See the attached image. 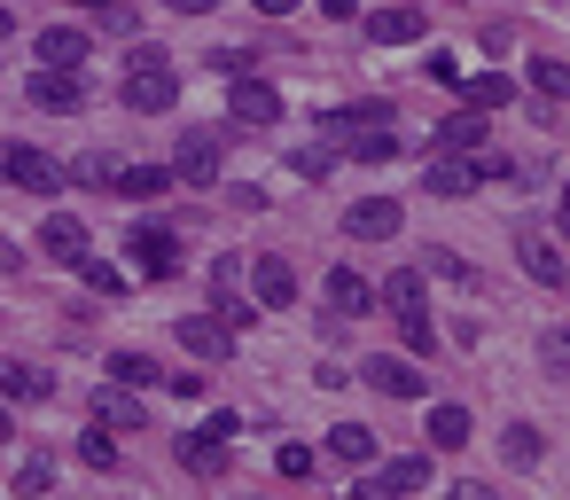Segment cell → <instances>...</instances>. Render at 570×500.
<instances>
[{
  "instance_id": "cell-1",
  "label": "cell",
  "mask_w": 570,
  "mask_h": 500,
  "mask_svg": "<svg viewBox=\"0 0 570 500\" xmlns=\"http://www.w3.org/2000/svg\"><path fill=\"white\" fill-rule=\"evenodd\" d=\"M118 102H126L134 118H157V110H173V102H180V71H173V56H165V48H134Z\"/></svg>"
},
{
  "instance_id": "cell-2",
  "label": "cell",
  "mask_w": 570,
  "mask_h": 500,
  "mask_svg": "<svg viewBox=\"0 0 570 500\" xmlns=\"http://www.w3.org/2000/svg\"><path fill=\"white\" fill-rule=\"evenodd\" d=\"M430 484V461L422 453H399V461H375L360 484H352V500H406V492H422Z\"/></svg>"
},
{
  "instance_id": "cell-3",
  "label": "cell",
  "mask_w": 570,
  "mask_h": 500,
  "mask_svg": "<svg viewBox=\"0 0 570 500\" xmlns=\"http://www.w3.org/2000/svg\"><path fill=\"white\" fill-rule=\"evenodd\" d=\"M0 180L24 188V196H48V188H63V165L48 149H32V141H9V149H0Z\"/></svg>"
},
{
  "instance_id": "cell-4",
  "label": "cell",
  "mask_w": 570,
  "mask_h": 500,
  "mask_svg": "<svg viewBox=\"0 0 570 500\" xmlns=\"http://www.w3.org/2000/svg\"><path fill=\"white\" fill-rule=\"evenodd\" d=\"M399 227H406V212H399L391 196H360V204L344 212V235H352V243H391Z\"/></svg>"
},
{
  "instance_id": "cell-5",
  "label": "cell",
  "mask_w": 570,
  "mask_h": 500,
  "mask_svg": "<svg viewBox=\"0 0 570 500\" xmlns=\"http://www.w3.org/2000/svg\"><path fill=\"white\" fill-rule=\"evenodd\" d=\"M173 180L212 188V180H219V134H180V149H173Z\"/></svg>"
},
{
  "instance_id": "cell-6",
  "label": "cell",
  "mask_w": 570,
  "mask_h": 500,
  "mask_svg": "<svg viewBox=\"0 0 570 500\" xmlns=\"http://www.w3.org/2000/svg\"><path fill=\"white\" fill-rule=\"evenodd\" d=\"M367 383H375L383 399H430V375H422L414 360H399V352H375V360H367Z\"/></svg>"
},
{
  "instance_id": "cell-7",
  "label": "cell",
  "mask_w": 570,
  "mask_h": 500,
  "mask_svg": "<svg viewBox=\"0 0 570 500\" xmlns=\"http://www.w3.org/2000/svg\"><path fill=\"white\" fill-rule=\"evenodd\" d=\"M126 251H134V266H141V274H173V266H180V235H173V227H157V219H149V227H134V235H126Z\"/></svg>"
},
{
  "instance_id": "cell-8",
  "label": "cell",
  "mask_w": 570,
  "mask_h": 500,
  "mask_svg": "<svg viewBox=\"0 0 570 500\" xmlns=\"http://www.w3.org/2000/svg\"><path fill=\"white\" fill-rule=\"evenodd\" d=\"M180 344H188V360H227L235 352V329L219 313H180Z\"/></svg>"
},
{
  "instance_id": "cell-9",
  "label": "cell",
  "mask_w": 570,
  "mask_h": 500,
  "mask_svg": "<svg viewBox=\"0 0 570 500\" xmlns=\"http://www.w3.org/2000/svg\"><path fill=\"white\" fill-rule=\"evenodd\" d=\"M32 56H40V71H79V63H87V32H79V24H48V32L32 40Z\"/></svg>"
},
{
  "instance_id": "cell-10",
  "label": "cell",
  "mask_w": 570,
  "mask_h": 500,
  "mask_svg": "<svg viewBox=\"0 0 570 500\" xmlns=\"http://www.w3.org/2000/svg\"><path fill=\"white\" fill-rule=\"evenodd\" d=\"M375 126H391V102H352V110H328L321 118V134L344 149V141H360V134H375Z\"/></svg>"
},
{
  "instance_id": "cell-11",
  "label": "cell",
  "mask_w": 570,
  "mask_h": 500,
  "mask_svg": "<svg viewBox=\"0 0 570 500\" xmlns=\"http://www.w3.org/2000/svg\"><path fill=\"white\" fill-rule=\"evenodd\" d=\"M40 243H48L56 266H87V258H95V251H87V219H71V212H56V219L40 227Z\"/></svg>"
},
{
  "instance_id": "cell-12",
  "label": "cell",
  "mask_w": 570,
  "mask_h": 500,
  "mask_svg": "<svg viewBox=\"0 0 570 500\" xmlns=\"http://www.w3.org/2000/svg\"><path fill=\"white\" fill-rule=\"evenodd\" d=\"M0 399L40 406V399H56V375H48V367H32V360H9V367H0Z\"/></svg>"
},
{
  "instance_id": "cell-13",
  "label": "cell",
  "mask_w": 570,
  "mask_h": 500,
  "mask_svg": "<svg viewBox=\"0 0 570 500\" xmlns=\"http://www.w3.org/2000/svg\"><path fill=\"white\" fill-rule=\"evenodd\" d=\"M227 110H235V126H274L282 118V95L266 79H235V102Z\"/></svg>"
},
{
  "instance_id": "cell-14",
  "label": "cell",
  "mask_w": 570,
  "mask_h": 500,
  "mask_svg": "<svg viewBox=\"0 0 570 500\" xmlns=\"http://www.w3.org/2000/svg\"><path fill=\"white\" fill-rule=\"evenodd\" d=\"M250 290H258V305H297V266L266 251V258L250 266Z\"/></svg>"
},
{
  "instance_id": "cell-15",
  "label": "cell",
  "mask_w": 570,
  "mask_h": 500,
  "mask_svg": "<svg viewBox=\"0 0 570 500\" xmlns=\"http://www.w3.org/2000/svg\"><path fill=\"white\" fill-rule=\"evenodd\" d=\"M367 40L375 48H414L422 40V9H375L367 17Z\"/></svg>"
},
{
  "instance_id": "cell-16",
  "label": "cell",
  "mask_w": 570,
  "mask_h": 500,
  "mask_svg": "<svg viewBox=\"0 0 570 500\" xmlns=\"http://www.w3.org/2000/svg\"><path fill=\"white\" fill-rule=\"evenodd\" d=\"M476 149H484V118H476V110H453V118L438 126V149H430V157H476Z\"/></svg>"
},
{
  "instance_id": "cell-17",
  "label": "cell",
  "mask_w": 570,
  "mask_h": 500,
  "mask_svg": "<svg viewBox=\"0 0 570 500\" xmlns=\"http://www.w3.org/2000/svg\"><path fill=\"white\" fill-rule=\"evenodd\" d=\"M484 173H476V157H430V173H422V188L430 196H469Z\"/></svg>"
},
{
  "instance_id": "cell-18",
  "label": "cell",
  "mask_w": 570,
  "mask_h": 500,
  "mask_svg": "<svg viewBox=\"0 0 570 500\" xmlns=\"http://www.w3.org/2000/svg\"><path fill=\"white\" fill-rule=\"evenodd\" d=\"M180 469H188V477H227V438L188 430V438H180Z\"/></svg>"
},
{
  "instance_id": "cell-19",
  "label": "cell",
  "mask_w": 570,
  "mask_h": 500,
  "mask_svg": "<svg viewBox=\"0 0 570 500\" xmlns=\"http://www.w3.org/2000/svg\"><path fill=\"white\" fill-rule=\"evenodd\" d=\"M32 102L40 110H79L87 87H79V71H32Z\"/></svg>"
},
{
  "instance_id": "cell-20",
  "label": "cell",
  "mask_w": 570,
  "mask_h": 500,
  "mask_svg": "<svg viewBox=\"0 0 570 500\" xmlns=\"http://www.w3.org/2000/svg\"><path fill=\"white\" fill-rule=\"evenodd\" d=\"M118 173H126V157H110V149H87V157L63 165V180H79V188H110V196H118Z\"/></svg>"
},
{
  "instance_id": "cell-21",
  "label": "cell",
  "mask_w": 570,
  "mask_h": 500,
  "mask_svg": "<svg viewBox=\"0 0 570 500\" xmlns=\"http://www.w3.org/2000/svg\"><path fill=\"white\" fill-rule=\"evenodd\" d=\"M165 188H180L173 165H126V173H118V196H126V204H157Z\"/></svg>"
},
{
  "instance_id": "cell-22",
  "label": "cell",
  "mask_w": 570,
  "mask_h": 500,
  "mask_svg": "<svg viewBox=\"0 0 570 500\" xmlns=\"http://www.w3.org/2000/svg\"><path fill=\"white\" fill-rule=\"evenodd\" d=\"M95 422H102V430H110V438H118V430H141V422H149V414H141V399H134V391H126V383H110V391H102V399H95Z\"/></svg>"
},
{
  "instance_id": "cell-23",
  "label": "cell",
  "mask_w": 570,
  "mask_h": 500,
  "mask_svg": "<svg viewBox=\"0 0 570 500\" xmlns=\"http://www.w3.org/2000/svg\"><path fill=\"white\" fill-rule=\"evenodd\" d=\"M328 305L352 321V313H367V305H375V282H367V274H352V266H336V274H328Z\"/></svg>"
},
{
  "instance_id": "cell-24",
  "label": "cell",
  "mask_w": 570,
  "mask_h": 500,
  "mask_svg": "<svg viewBox=\"0 0 570 500\" xmlns=\"http://www.w3.org/2000/svg\"><path fill=\"white\" fill-rule=\"evenodd\" d=\"M508 102H515V87H508L500 71H484V79H461V110H476V118H484V110H508Z\"/></svg>"
},
{
  "instance_id": "cell-25",
  "label": "cell",
  "mask_w": 570,
  "mask_h": 500,
  "mask_svg": "<svg viewBox=\"0 0 570 500\" xmlns=\"http://www.w3.org/2000/svg\"><path fill=\"white\" fill-rule=\"evenodd\" d=\"M430 445H438V453H461V445H469V406H453V399L430 406Z\"/></svg>"
},
{
  "instance_id": "cell-26",
  "label": "cell",
  "mask_w": 570,
  "mask_h": 500,
  "mask_svg": "<svg viewBox=\"0 0 570 500\" xmlns=\"http://www.w3.org/2000/svg\"><path fill=\"white\" fill-rule=\"evenodd\" d=\"M328 453L352 461V469H367V461H375V430H367V422H336V430H328Z\"/></svg>"
},
{
  "instance_id": "cell-27",
  "label": "cell",
  "mask_w": 570,
  "mask_h": 500,
  "mask_svg": "<svg viewBox=\"0 0 570 500\" xmlns=\"http://www.w3.org/2000/svg\"><path fill=\"white\" fill-rule=\"evenodd\" d=\"M515 258H523V274H531V282H547V290L562 282V258H554V243H547V235H523V243H515Z\"/></svg>"
},
{
  "instance_id": "cell-28",
  "label": "cell",
  "mask_w": 570,
  "mask_h": 500,
  "mask_svg": "<svg viewBox=\"0 0 570 500\" xmlns=\"http://www.w3.org/2000/svg\"><path fill=\"white\" fill-rule=\"evenodd\" d=\"M375 297L406 321V313H422V274H414V266H399V274H383V290H375Z\"/></svg>"
},
{
  "instance_id": "cell-29",
  "label": "cell",
  "mask_w": 570,
  "mask_h": 500,
  "mask_svg": "<svg viewBox=\"0 0 570 500\" xmlns=\"http://www.w3.org/2000/svg\"><path fill=\"white\" fill-rule=\"evenodd\" d=\"M500 453H508L515 469H539V453H547V438H539L531 422H508V430H500Z\"/></svg>"
},
{
  "instance_id": "cell-30",
  "label": "cell",
  "mask_w": 570,
  "mask_h": 500,
  "mask_svg": "<svg viewBox=\"0 0 570 500\" xmlns=\"http://www.w3.org/2000/svg\"><path fill=\"white\" fill-rule=\"evenodd\" d=\"M110 375H118L126 391H149V383H165V367H157L149 352H118V360H110Z\"/></svg>"
},
{
  "instance_id": "cell-31",
  "label": "cell",
  "mask_w": 570,
  "mask_h": 500,
  "mask_svg": "<svg viewBox=\"0 0 570 500\" xmlns=\"http://www.w3.org/2000/svg\"><path fill=\"white\" fill-rule=\"evenodd\" d=\"M531 87H539V102H570V63L539 56V63H531Z\"/></svg>"
},
{
  "instance_id": "cell-32",
  "label": "cell",
  "mask_w": 570,
  "mask_h": 500,
  "mask_svg": "<svg viewBox=\"0 0 570 500\" xmlns=\"http://www.w3.org/2000/svg\"><path fill=\"white\" fill-rule=\"evenodd\" d=\"M344 149H352L360 165H383V157H399V134H391V126H375V134H360V141H344Z\"/></svg>"
},
{
  "instance_id": "cell-33",
  "label": "cell",
  "mask_w": 570,
  "mask_h": 500,
  "mask_svg": "<svg viewBox=\"0 0 570 500\" xmlns=\"http://www.w3.org/2000/svg\"><path fill=\"white\" fill-rule=\"evenodd\" d=\"M79 274H87V290H95V297H126V266H110V258H87Z\"/></svg>"
},
{
  "instance_id": "cell-34",
  "label": "cell",
  "mask_w": 570,
  "mask_h": 500,
  "mask_svg": "<svg viewBox=\"0 0 570 500\" xmlns=\"http://www.w3.org/2000/svg\"><path fill=\"white\" fill-rule=\"evenodd\" d=\"M79 461H87V469H118V438H110V430L95 422V430L79 438Z\"/></svg>"
},
{
  "instance_id": "cell-35",
  "label": "cell",
  "mask_w": 570,
  "mask_h": 500,
  "mask_svg": "<svg viewBox=\"0 0 570 500\" xmlns=\"http://www.w3.org/2000/svg\"><path fill=\"white\" fill-rule=\"evenodd\" d=\"M95 17H102V32H118V40H134V32H141V9H134V0H102Z\"/></svg>"
},
{
  "instance_id": "cell-36",
  "label": "cell",
  "mask_w": 570,
  "mask_h": 500,
  "mask_svg": "<svg viewBox=\"0 0 570 500\" xmlns=\"http://www.w3.org/2000/svg\"><path fill=\"white\" fill-rule=\"evenodd\" d=\"M48 484H56V461H48V453H32V461L17 469V492H24V500H40Z\"/></svg>"
},
{
  "instance_id": "cell-37",
  "label": "cell",
  "mask_w": 570,
  "mask_h": 500,
  "mask_svg": "<svg viewBox=\"0 0 570 500\" xmlns=\"http://www.w3.org/2000/svg\"><path fill=\"white\" fill-rule=\"evenodd\" d=\"M399 336H406V352H438V329H430V313H406V321H399Z\"/></svg>"
},
{
  "instance_id": "cell-38",
  "label": "cell",
  "mask_w": 570,
  "mask_h": 500,
  "mask_svg": "<svg viewBox=\"0 0 570 500\" xmlns=\"http://www.w3.org/2000/svg\"><path fill=\"white\" fill-rule=\"evenodd\" d=\"M422 71H430V87H461V56H445V48L422 56Z\"/></svg>"
},
{
  "instance_id": "cell-39",
  "label": "cell",
  "mask_w": 570,
  "mask_h": 500,
  "mask_svg": "<svg viewBox=\"0 0 570 500\" xmlns=\"http://www.w3.org/2000/svg\"><path fill=\"white\" fill-rule=\"evenodd\" d=\"M274 469H282V477H313V445H282Z\"/></svg>"
},
{
  "instance_id": "cell-40",
  "label": "cell",
  "mask_w": 570,
  "mask_h": 500,
  "mask_svg": "<svg viewBox=\"0 0 570 500\" xmlns=\"http://www.w3.org/2000/svg\"><path fill=\"white\" fill-rule=\"evenodd\" d=\"M289 165H297V173H305V180H321V173H328V165H336V149H297V157H289Z\"/></svg>"
},
{
  "instance_id": "cell-41",
  "label": "cell",
  "mask_w": 570,
  "mask_h": 500,
  "mask_svg": "<svg viewBox=\"0 0 570 500\" xmlns=\"http://www.w3.org/2000/svg\"><path fill=\"white\" fill-rule=\"evenodd\" d=\"M539 352H547V367H570V329H547Z\"/></svg>"
},
{
  "instance_id": "cell-42",
  "label": "cell",
  "mask_w": 570,
  "mask_h": 500,
  "mask_svg": "<svg viewBox=\"0 0 570 500\" xmlns=\"http://www.w3.org/2000/svg\"><path fill=\"white\" fill-rule=\"evenodd\" d=\"M453 500H500V492H492L484 477H461V484H453Z\"/></svg>"
},
{
  "instance_id": "cell-43",
  "label": "cell",
  "mask_w": 570,
  "mask_h": 500,
  "mask_svg": "<svg viewBox=\"0 0 570 500\" xmlns=\"http://www.w3.org/2000/svg\"><path fill=\"white\" fill-rule=\"evenodd\" d=\"M321 17H328V24H352V17H360V0H321Z\"/></svg>"
},
{
  "instance_id": "cell-44",
  "label": "cell",
  "mask_w": 570,
  "mask_h": 500,
  "mask_svg": "<svg viewBox=\"0 0 570 500\" xmlns=\"http://www.w3.org/2000/svg\"><path fill=\"white\" fill-rule=\"evenodd\" d=\"M165 9H180V17H204V9H219V0H165Z\"/></svg>"
},
{
  "instance_id": "cell-45",
  "label": "cell",
  "mask_w": 570,
  "mask_h": 500,
  "mask_svg": "<svg viewBox=\"0 0 570 500\" xmlns=\"http://www.w3.org/2000/svg\"><path fill=\"white\" fill-rule=\"evenodd\" d=\"M297 9V0H258V17H289Z\"/></svg>"
},
{
  "instance_id": "cell-46",
  "label": "cell",
  "mask_w": 570,
  "mask_h": 500,
  "mask_svg": "<svg viewBox=\"0 0 570 500\" xmlns=\"http://www.w3.org/2000/svg\"><path fill=\"white\" fill-rule=\"evenodd\" d=\"M0 274H17V243L9 235H0Z\"/></svg>"
},
{
  "instance_id": "cell-47",
  "label": "cell",
  "mask_w": 570,
  "mask_h": 500,
  "mask_svg": "<svg viewBox=\"0 0 570 500\" xmlns=\"http://www.w3.org/2000/svg\"><path fill=\"white\" fill-rule=\"evenodd\" d=\"M9 438H17V422H9V406H0V445H9Z\"/></svg>"
},
{
  "instance_id": "cell-48",
  "label": "cell",
  "mask_w": 570,
  "mask_h": 500,
  "mask_svg": "<svg viewBox=\"0 0 570 500\" xmlns=\"http://www.w3.org/2000/svg\"><path fill=\"white\" fill-rule=\"evenodd\" d=\"M0 40H9V9H0Z\"/></svg>"
},
{
  "instance_id": "cell-49",
  "label": "cell",
  "mask_w": 570,
  "mask_h": 500,
  "mask_svg": "<svg viewBox=\"0 0 570 500\" xmlns=\"http://www.w3.org/2000/svg\"><path fill=\"white\" fill-rule=\"evenodd\" d=\"M562 212H570V180H562Z\"/></svg>"
},
{
  "instance_id": "cell-50",
  "label": "cell",
  "mask_w": 570,
  "mask_h": 500,
  "mask_svg": "<svg viewBox=\"0 0 570 500\" xmlns=\"http://www.w3.org/2000/svg\"><path fill=\"white\" fill-rule=\"evenodd\" d=\"M79 9H102V0H79Z\"/></svg>"
},
{
  "instance_id": "cell-51",
  "label": "cell",
  "mask_w": 570,
  "mask_h": 500,
  "mask_svg": "<svg viewBox=\"0 0 570 500\" xmlns=\"http://www.w3.org/2000/svg\"><path fill=\"white\" fill-rule=\"evenodd\" d=\"M562 235H570V212H562Z\"/></svg>"
}]
</instances>
